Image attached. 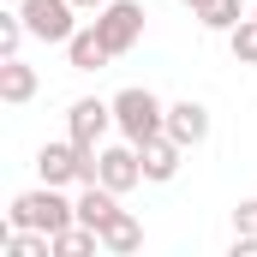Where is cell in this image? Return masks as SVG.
Instances as JSON below:
<instances>
[{
  "label": "cell",
  "mask_w": 257,
  "mask_h": 257,
  "mask_svg": "<svg viewBox=\"0 0 257 257\" xmlns=\"http://www.w3.org/2000/svg\"><path fill=\"white\" fill-rule=\"evenodd\" d=\"M6 221L12 227H42V233H66L72 221H78V203L66 197V186H36V192H18L6 203Z\"/></svg>",
  "instance_id": "6da1fadb"
},
{
  "label": "cell",
  "mask_w": 257,
  "mask_h": 257,
  "mask_svg": "<svg viewBox=\"0 0 257 257\" xmlns=\"http://www.w3.org/2000/svg\"><path fill=\"white\" fill-rule=\"evenodd\" d=\"M114 132L132 138V144H150V138H162L168 132V102L156 96V90H120L114 96Z\"/></svg>",
  "instance_id": "7a4b0ae2"
},
{
  "label": "cell",
  "mask_w": 257,
  "mask_h": 257,
  "mask_svg": "<svg viewBox=\"0 0 257 257\" xmlns=\"http://www.w3.org/2000/svg\"><path fill=\"white\" fill-rule=\"evenodd\" d=\"M18 12H24V24H30V36L36 42H72V30H78V6L72 0H18Z\"/></svg>",
  "instance_id": "3957f363"
},
{
  "label": "cell",
  "mask_w": 257,
  "mask_h": 257,
  "mask_svg": "<svg viewBox=\"0 0 257 257\" xmlns=\"http://www.w3.org/2000/svg\"><path fill=\"white\" fill-rule=\"evenodd\" d=\"M96 30H102V42L114 48V60L132 54L138 42H144V6L138 0H108L102 12H96Z\"/></svg>",
  "instance_id": "277c9868"
},
{
  "label": "cell",
  "mask_w": 257,
  "mask_h": 257,
  "mask_svg": "<svg viewBox=\"0 0 257 257\" xmlns=\"http://www.w3.org/2000/svg\"><path fill=\"white\" fill-rule=\"evenodd\" d=\"M96 180L108 186V192H120L126 197L132 186H144V156H138V144H102L96 150Z\"/></svg>",
  "instance_id": "5b68a950"
},
{
  "label": "cell",
  "mask_w": 257,
  "mask_h": 257,
  "mask_svg": "<svg viewBox=\"0 0 257 257\" xmlns=\"http://www.w3.org/2000/svg\"><path fill=\"white\" fill-rule=\"evenodd\" d=\"M108 126H114V102L84 96V102H72V108H66V138H72V144H84V150H102Z\"/></svg>",
  "instance_id": "8992f818"
},
{
  "label": "cell",
  "mask_w": 257,
  "mask_h": 257,
  "mask_svg": "<svg viewBox=\"0 0 257 257\" xmlns=\"http://www.w3.org/2000/svg\"><path fill=\"white\" fill-rule=\"evenodd\" d=\"M108 60H114V48L102 42L96 18H90V24H78V30H72V42H66V66H72V72H102Z\"/></svg>",
  "instance_id": "52a82bcc"
},
{
  "label": "cell",
  "mask_w": 257,
  "mask_h": 257,
  "mask_svg": "<svg viewBox=\"0 0 257 257\" xmlns=\"http://www.w3.org/2000/svg\"><path fill=\"white\" fill-rule=\"evenodd\" d=\"M138 156H144V180H150V186H168V180L180 174V162H186V144H174V138L162 132V138L138 144Z\"/></svg>",
  "instance_id": "ba28073f"
},
{
  "label": "cell",
  "mask_w": 257,
  "mask_h": 257,
  "mask_svg": "<svg viewBox=\"0 0 257 257\" xmlns=\"http://www.w3.org/2000/svg\"><path fill=\"white\" fill-rule=\"evenodd\" d=\"M168 138L186 144V150H197V144L209 138V108L192 102V96H186V102H168Z\"/></svg>",
  "instance_id": "9c48e42d"
},
{
  "label": "cell",
  "mask_w": 257,
  "mask_h": 257,
  "mask_svg": "<svg viewBox=\"0 0 257 257\" xmlns=\"http://www.w3.org/2000/svg\"><path fill=\"white\" fill-rule=\"evenodd\" d=\"M30 96H36V66H24L18 54H6L0 60V102L6 108H24Z\"/></svg>",
  "instance_id": "30bf717a"
},
{
  "label": "cell",
  "mask_w": 257,
  "mask_h": 257,
  "mask_svg": "<svg viewBox=\"0 0 257 257\" xmlns=\"http://www.w3.org/2000/svg\"><path fill=\"white\" fill-rule=\"evenodd\" d=\"M138 245H144V221H138L132 209H114V221L102 227V251L108 257H132Z\"/></svg>",
  "instance_id": "8fae6325"
},
{
  "label": "cell",
  "mask_w": 257,
  "mask_h": 257,
  "mask_svg": "<svg viewBox=\"0 0 257 257\" xmlns=\"http://www.w3.org/2000/svg\"><path fill=\"white\" fill-rule=\"evenodd\" d=\"M114 209H120V192H108L102 180H96V186H84V197H78V221H84V227H96V233H102V227L114 221Z\"/></svg>",
  "instance_id": "7c38bea8"
},
{
  "label": "cell",
  "mask_w": 257,
  "mask_h": 257,
  "mask_svg": "<svg viewBox=\"0 0 257 257\" xmlns=\"http://www.w3.org/2000/svg\"><path fill=\"white\" fill-rule=\"evenodd\" d=\"M90 251H102V233H96V227L72 221L66 233H54V257H90Z\"/></svg>",
  "instance_id": "4fadbf2b"
},
{
  "label": "cell",
  "mask_w": 257,
  "mask_h": 257,
  "mask_svg": "<svg viewBox=\"0 0 257 257\" xmlns=\"http://www.w3.org/2000/svg\"><path fill=\"white\" fill-rule=\"evenodd\" d=\"M239 18H251V12H245L239 0H209V6L197 12V24H203V30H215V36H227V30H233Z\"/></svg>",
  "instance_id": "5bb4252c"
},
{
  "label": "cell",
  "mask_w": 257,
  "mask_h": 257,
  "mask_svg": "<svg viewBox=\"0 0 257 257\" xmlns=\"http://www.w3.org/2000/svg\"><path fill=\"white\" fill-rule=\"evenodd\" d=\"M227 48H233V60H239V66H257V12H251V18H239V24L227 30Z\"/></svg>",
  "instance_id": "9a60e30c"
},
{
  "label": "cell",
  "mask_w": 257,
  "mask_h": 257,
  "mask_svg": "<svg viewBox=\"0 0 257 257\" xmlns=\"http://www.w3.org/2000/svg\"><path fill=\"white\" fill-rule=\"evenodd\" d=\"M24 36H30L24 12H18V6H12V12H0V54H18V48H24Z\"/></svg>",
  "instance_id": "2e32d148"
},
{
  "label": "cell",
  "mask_w": 257,
  "mask_h": 257,
  "mask_svg": "<svg viewBox=\"0 0 257 257\" xmlns=\"http://www.w3.org/2000/svg\"><path fill=\"white\" fill-rule=\"evenodd\" d=\"M233 233L257 239V197H239V209H233Z\"/></svg>",
  "instance_id": "e0dca14e"
},
{
  "label": "cell",
  "mask_w": 257,
  "mask_h": 257,
  "mask_svg": "<svg viewBox=\"0 0 257 257\" xmlns=\"http://www.w3.org/2000/svg\"><path fill=\"white\" fill-rule=\"evenodd\" d=\"M233 257H257V239H245V233H233Z\"/></svg>",
  "instance_id": "ac0fdd59"
},
{
  "label": "cell",
  "mask_w": 257,
  "mask_h": 257,
  "mask_svg": "<svg viewBox=\"0 0 257 257\" xmlns=\"http://www.w3.org/2000/svg\"><path fill=\"white\" fill-rule=\"evenodd\" d=\"M72 6H78V12H102L108 0H72Z\"/></svg>",
  "instance_id": "d6986e66"
},
{
  "label": "cell",
  "mask_w": 257,
  "mask_h": 257,
  "mask_svg": "<svg viewBox=\"0 0 257 257\" xmlns=\"http://www.w3.org/2000/svg\"><path fill=\"white\" fill-rule=\"evenodd\" d=\"M180 6H192V12H203V6H209V0H180Z\"/></svg>",
  "instance_id": "ffe728a7"
}]
</instances>
